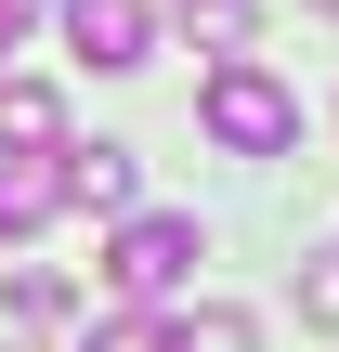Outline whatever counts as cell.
Listing matches in <instances>:
<instances>
[{
  "mask_svg": "<svg viewBox=\"0 0 339 352\" xmlns=\"http://www.w3.org/2000/svg\"><path fill=\"white\" fill-rule=\"evenodd\" d=\"M196 118H209V144H222V157H287V144H300V91H287L274 65H248V52H235V65H209Z\"/></svg>",
  "mask_w": 339,
  "mask_h": 352,
  "instance_id": "cell-1",
  "label": "cell"
},
{
  "mask_svg": "<svg viewBox=\"0 0 339 352\" xmlns=\"http://www.w3.org/2000/svg\"><path fill=\"white\" fill-rule=\"evenodd\" d=\"M183 274H196V222H183V209H131L118 248H105V287H118V300H170Z\"/></svg>",
  "mask_w": 339,
  "mask_h": 352,
  "instance_id": "cell-2",
  "label": "cell"
},
{
  "mask_svg": "<svg viewBox=\"0 0 339 352\" xmlns=\"http://www.w3.org/2000/svg\"><path fill=\"white\" fill-rule=\"evenodd\" d=\"M65 52L105 65V78H131V65L157 52V13H144V0H65Z\"/></svg>",
  "mask_w": 339,
  "mask_h": 352,
  "instance_id": "cell-3",
  "label": "cell"
},
{
  "mask_svg": "<svg viewBox=\"0 0 339 352\" xmlns=\"http://www.w3.org/2000/svg\"><path fill=\"white\" fill-rule=\"evenodd\" d=\"M52 209H65V170H52V144H39V157H0V248H26Z\"/></svg>",
  "mask_w": 339,
  "mask_h": 352,
  "instance_id": "cell-4",
  "label": "cell"
},
{
  "mask_svg": "<svg viewBox=\"0 0 339 352\" xmlns=\"http://www.w3.org/2000/svg\"><path fill=\"white\" fill-rule=\"evenodd\" d=\"M65 209H131V144H52Z\"/></svg>",
  "mask_w": 339,
  "mask_h": 352,
  "instance_id": "cell-5",
  "label": "cell"
},
{
  "mask_svg": "<svg viewBox=\"0 0 339 352\" xmlns=\"http://www.w3.org/2000/svg\"><path fill=\"white\" fill-rule=\"evenodd\" d=\"M39 144H65V91L52 78H0V157H39Z\"/></svg>",
  "mask_w": 339,
  "mask_h": 352,
  "instance_id": "cell-6",
  "label": "cell"
},
{
  "mask_svg": "<svg viewBox=\"0 0 339 352\" xmlns=\"http://www.w3.org/2000/svg\"><path fill=\"white\" fill-rule=\"evenodd\" d=\"M170 352H261L248 314H196V327H170Z\"/></svg>",
  "mask_w": 339,
  "mask_h": 352,
  "instance_id": "cell-7",
  "label": "cell"
},
{
  "mask_svg": "<svg viewBox=\"0 0 339 352\" xmlns=\"http://www.w3.org/2000/svg\"><path fill=\"white\" fill-rule=\"evenodd\" d=\"M78 352H170V327H157V314L131 300V314H105V327H91V340H78Z\"/></svg>",
  "mask_w": 339,
  "mask_h": 352,
  "instance_id": "cell-8",
  "label": "cell"
},
{
  "mask_svg": "<svg viewBox=\"0 0 339 352\" xmlns=\"http://www.w3.org/2000/svg\"><path fill=\"white\" fill-rule=\"evenodd\" d=\"M183 26L196 39H248V0H183Z\"/></svg>",
  "mask_w": 339,
  "mask_h": 352,
  "instance_id": "cell-9",
  "label": "cell"
},
{
  "mask_svg": "<svg viewBox=\"0 0 339 352\" xmlns=\"http://www.w3.org/2000/svg\"><path fill=\"white\" fill-rule=\"evenodd\" d=\"M300 314H314V327H339V248L314 261V274H300Z\"/></svg>",
  "mask_w": 339,
  "mask_h": 352,
  "instance_id": "cell-10",
  "label": "cell"
},
{
  "mask_svg": "<svg viewBox=\"0 0 339 352\" xmlns=\"http://www.w3.org/2000/svg\"><path fill=\"white\" fill-rule=\"evenodd\" d=\"M26 13H39V0H0V52H13V39H26Z\"/></svg>",
  "mask_w": 339,
  "mask_h": 352,
  "instance_id": "cell-11",
  "label": "cell"
},
{
  "mask_svg": "<svg viewBox=\"0 0 339 352\" xmlns=\"http://www.w3.org/2000/svg\"><path fill=\"white\" fill-rule=\"evenodd\" d=\"M314 13H339V0H314Z\"/></svg>",
  "mask_w": 339,
  "mask_h": 352,
  "instance_id": "cell-12",
  "label": "cell"
}]
</instances>
